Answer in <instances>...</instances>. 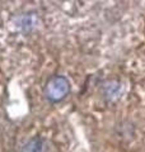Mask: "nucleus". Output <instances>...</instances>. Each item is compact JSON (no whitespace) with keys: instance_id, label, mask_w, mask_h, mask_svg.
<instances>
[{"instance_id":"f257e3e1","label":"nucleus","mask_w":145,"mask_h":152,"mask_svg":"<svg viewBox=\"0 0 145 152\" xmlns=\"http://www.w3.org/2000/svg\"><path fill=\"white\" fill-rule=\"evenodd\" d=\"M70 93V83L65 76L56 75L46 83L45 86V96L48 102L59 103L67 96Z\"/></svg>"},{"instance_id":"f03ea898","label":"nucleus","mask_w":145,"mask_h":152,"mask_svg":"<svg viewBox=\"0 0 145 152\" xmlns=\"http://www.w3.org/2000/svg\"><path fill=\"white\" fill-rule=\"evenodd\" d=\"M21 152H48V143L45 138L33 137L22 147Z\"/></svg>"}]
</instances>
